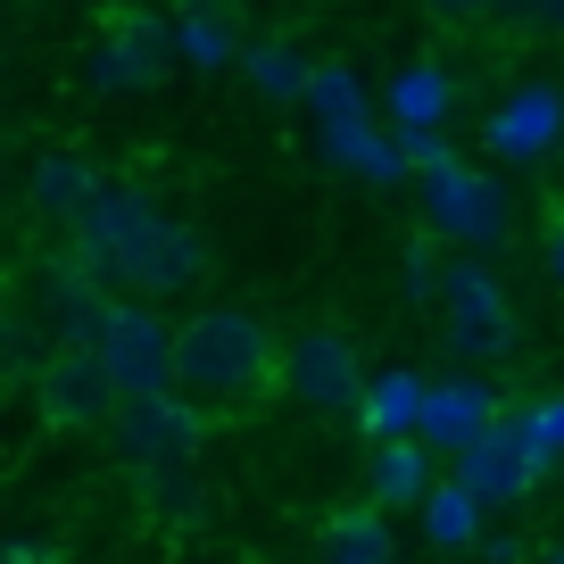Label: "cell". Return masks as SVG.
Returning <instances> with one entry per match:
<instances>
[{
    "label": "cell",
    "mask_w": 564,
    "mask_h": 564,
    "mask_svg": "<svg viewBox=\"0 0 564 564\" xmlns=\"http://www.w3.org/2000/svg\"><path fill=\"white\" fill-rule=\"evenodd\" d=\"M75 258L108 282V291H141V300H166V291H192L208 274V241L192 225L159 208V199H141L133 183H108L91 199V216L75 225Z\"/></svg>",
    "instance_id": "1"
},
{
    "label": "cell",
    "mask_w": 564,
    "mask_h": 564,
    "mask_svg": "<svg viewBox=\"0 0 564 564\" xmlns=\"http://www.w3.org/2000/svg\"><path fill=\"white\" fill-rule=\"evenodd\" d=\"M282 382V340L249 307H199L175 324V390L192 406H241Z\"/></svg>",
    "instance_id": "2"
},
{
    "label": "cell",
    "mask_w": 564,
    "mask_h": 564,
    "mask_svg": "<svg viewBox=\"0 0 564 564\" xmlns=\"http://www.w3.org/2000/svg\"><path fill=\"white\" fill-rule=\"evenodd\" d=\"M441 340L448 357H465V373L481 366H507L514 357V300L507 282L474 258H448V282H441Z\"/></svg>",
    "instance_id": "3"
},
{
    "label": "cell",
    "mask_w": 564,
    "mask_h": 564,
    "mask_svg": "<svg viewBox=\"0 0 564 564\" xmlns=\"http://www.w3.org/2000/svg\"><path fill=\"white\" fill-rule=\"evenodd\" d=\"M34 406H42V423H51L58 441H75V432H117L124 390H117V373L100 366V349H42Z\"/></svg>",
    "instance_id": "4"
},
{
    "label": "cell",
    "mask_w": 564,
    "mask_h": 564,
    "mask_svg": "<svg viewBox=\"0 0 564 564\" xmlns=\"http://www.w3.org/2000/svg\"><path fill=\"white\" fill-rule=\"evenodd\" d=\"M100 366L117 373L124 406L166 399V390H175V324H166L150 300H117L108 324H100Z\"/></svg>",
    "instance_id": "5"
},
{
    "label": "cell",
    "mask_w": 564,
    "mask_h": 564,
    "mask_svg": "<svg viewBox=\"0 0 564 564\" xmlns=\"http://www.w3.org/2000/svg\"><path fill=\"white\" fill-rule=\"evenodd\" d=\"M423 175V216H432V232L457 249H490L498 232H507V199H498V183L481 175V166H465L457 150H441L432 166H415Z\"/></svg>",
    "instance_id": "6"
},
{
    "label": "cell",
    "mask_w": 564,
    "mask_h": 564,
    "mask_svg": "<svg viewBox=\"0 0 564 564\" xmlns=\"http://www.w3.org/2000/svg\"><path fill=\"white\" fill-rule=\"evenodd\" d=\"M175 58H183L175 18L124 9V18H108V34L91 42V58H84V84H91V91H159Z\"/></svg>",
    "instance_id": "7"
},
{
    "label": "cell",
    "mask_w": 564,
    "mask_h": 564,
    "mask_svg": "<svg viewBox=\"0 0 564 564\" xmlns=\"http://www.w3.org/2000/svg\"><path fill=\"white\" fill-rule=\"evenodd\" d=\"M307 100H316L324 150H333L340 166H357L366 183H399L406 175V150L373 133V117H366V100H357V75L349 67H316V91H307Z\"/></svg>",
    "instance_id": "8"
},
{
    "label": "cell",
    "mask_w": 564,
    "mask_h": 564,
    "mask_svg": "<svg viewBox=\"0 0 564 564\" xmlns=\"http://www.w3.org/2000/svg\"><path fill=\"white\" fill-rule=\"evenodd\" d=\"M108 441H117V457L133 465L141 481H150V474H175V465H192V457H199V441H208V423H199V406L183 399V390H166V399L124 406Z\"/></svg>",
    "instance_id": "9"
},
{
    "label": "cell",
    "mask_w": 564,
    "mask_h": 564,
    "mask_svg": "<svg viewBox=\"0 0 564 564\" xmlns=\"http://www.w3.org/2000/svg\"><path fill=\"white\" fill-rule=\"evenodd\" d=\"M282 390L300 406H316V415H357L366 390H373V373L357 366V349L340 333H300L282 349Z\"/></svg>",
    "instance_id": "10"
},
{
    "label": "cell",
    "mask_w": 564,
    "mask_h": 564,
    "mask_svg": "<svg viewBox=\"0 0 564 564\" xmlns=\"http://www.w3.org/2000/svg\"><path fill=\"white\" fill-rule=\"evenodd\" d=\"M498 423H507L498 390L481 382V373H448V382H432V406H423V448L465 465V457H474V448L498 432Z\"/></svg>",
    "instance_id": "11"
},
{
    "label": "cell",
    "mask_w": 564,
    "mask_h": 564,
    "mask_svg": "<svg viewBox=\"0 0 564 564\" xmlns=\"http://www.w3.org/2000/svg\"><path fill=\"white\" fill-rule=\"evenodd\" d=\"M457 481L481 498V507H514V498L540 490V448H531V415L523 406H507V423L457 465Z\"/></svg>",
    "instance_id": "12"
},
{
    "label": "cell",
    "mask_w": 564,
    "mask_h": 564,
    "mask_svg": "<svg viewBox=\"0 0 564 564\" xmlns=\"http://www.w3.org/2000/svg\"><path fill=\"white\" fill-rule=\"evenodd\" d=\"M490 159H547L564 141V84H514L481 124Z\"/></svg>",
    "instance_id": "13"
},
{
    "label": "cell",
    "mask_w": 564,
    "mask_h": 564,
    "mask_svg": "<svg viewBox=\"0 0 564 564\" xmlns=\"http://www.w3.org/2000/svg\"><path fill=\"white\" fill-rule=\"evenodd\" d=\"M108 183L91 175V159L84 150H42L34 159V175H25V208H34V225H58L75 241V225L91 216V199H100Z\"/></svg>",
    "instance_id": "14"
},
{
    "label": "cell",
    "mask_w": 564,
    "mask_h": 564,
    "mask_svg": "<svg viewBox=\"0 0 564 564\" xmlns=\"http://www.w3.org/2000/svg\"><path fill=\"white\" fill-rule=\"evenodd\" d=\"M316 556L324 564H399V531H390V514L373 507H333L316 531Z\"/></svg>",
    "instance_id": "15"
},
{
    "label": "cell",
    "mask_w": 564,
    "mask_h": 564,
    "mask_svg": "<svg viewBox=\"0 0 564 564\" xmlns=\"http://www.w3.org/2000/svg\"><path fill=\"white\" fill-rule=\"evenodd\" d=\"M432 490H441V474H432V448L423 441H382L366 465V498L373 507H432Z\"/></svg>",
    "instance_id": "16"
},
{
    "label": "cell",
    "mask_w": 564,
    "mask_h": 564,
    "mask_svg": "<svg viewBox=\"0 0 564 564\" xmlns=\"http://www.w3.org/2000/svg\"><path fill=\"white\" fill-rule=\"evenodd\" d=\"M423 406H432V382L423 373H406V366H390V373H373V390H366V432H373V448L382 441H423Z\"/></svg>",
    "instance_id": "17"
},
{
    "label": "cell",
    "mask_w": 564,
    "mask_h": 564,
    "mask_svg": "<svg viewBox=\"0 0 564 564\" xmlns=\"http://www.w3.org/2000/svg\"><path fill=\"white\" fill-rule=\"evenodd\" d=\"M390 124H399V141H423V133H441V117H448V100H457V91H448V67H432V58H423V67H399L390 75Z\"/></svg>",
    "instance_id": "18"
},
{
    "label": "cell",
    "mask_w": 564,
    "mask_h": 564,
    "mask_svg": "<svg viewBox=\"0 0 564 564\" xmlns=\"http://www.w3.org/2000/svg\"><path fill=\"white\" fill-rule=\"evenodd\" d=\"M175 42H183L192 67H232V58H249V42H241V25H232L225 0H183L175 9Z\"/></svg>",
    "instance_id": "19"
},
{
    "label": "cell",
    "mask_w": 564,
    "mask_h": 564,
    "mask_svg": "<svg viewBox=\"0 0 564 564\" xmlns=\"http://www.w3.org/2000/svg\"><path fill=\"white\" fill-rule=\"evenodd\" d=\"M423 531H432V547H448V556H465V547L481 540V498L465 490L457 474L432 490V507H423Z\"/></svg>",
    "instance_id": "20"
},
{
    "label": "cell",
    "mask_w": 564,
    "mask_h": 564,
    "mask_svg": "<svg viewBox=\"0 0 564 564\" xmlns=\"http://www.w3.org/2000/svg\"><path fill=\"white\" fill-rule=\"evenodd\" d=\"M241 67H249V84H258L265 100H307V91H316V67H307L291 42H249Z\"/></svg>",
    "instance_id": "21"
},
{
    "label": "cell",
    "mask_w": 564,
    "mask_h": 564,
    "mask_svg": "<svg viewBox=\"0 0 564 564\" xmlns=\"http://www.w3.org/2000/svg\"><path fill=\"white\" fill-rule=\"evenodd\" d=\"M150 507H159L166 523H208V481H199L192 465H175V474H150Z\"/></svg>",
    "instance_id": "22"
},
{
    "label": "cell",
    "mask_w": 564,
    "mask_h": 564,
    "mask_svg": "<svg viewBox=\"0 0 564 564\" xmlns=\"http://www.w3.org/2000/svg\"><path fill=\"white\" fill-rule=\"evenodd\" d=\"M523 415H531V448H540V481L564 474V390L556 399H531Z\"/></svg>",
    "instance_id": "23"
},
{
    "label": "cell",
    "mask_w": 564,
    "mask_h": 564,
    "mask_svg": "<svg viewBox=\"0 0 564 564\" xmlns=\"http://www.w3.org/2000/svg\"><path fill=\"white\" fill-rule=\"evenodd\" d=\"M531 0H423L432 25H490V18H523Z\"/></svg>",
    "instance_id": "24"
},
{
    "label": "cell",
    "mask_w": 564,
    "mask_h": 564,
    "mask_svg": "<svg viewBox=\"0 0 564 564\" xmlns=\"http://www.w3.org/2000/svg\"><path fill=\"white\" fill-rule=\"evenodd\" d=\"M540 265H547V282L564 291V208H547V241H540Z\"/></svg>",
    "instance_id": "25"
},
{
    "label": "cell",
    "mask_w": 564,
    "mask_h": 564,
    "mask_svg": "<svg viewBox=\"0 0 564 564\" xmlns=\"http://www.w3.org/2000/svg\"><path fill=\"white\" fill-rule=\"evenodd\" d=\"M523 25H531L540 42H564V0H531V9H523Z\"/></svg>",
    "instance_id": "26"
},
{
    "label": "cell",
    "mask_w": 564,
    "mask_h": 564,
    "mask_svg": "<svg viewBox=\"0 0 564 564\" xmlns=\"http://www.w3.org/2000/svg\"><path fill=\"white\" fill-rule=\"evenodd\" d=\"M42 556H51V547H34V540H25V547H9V564H42Z\"/></svg>",
    "instance_id": "27"
},
{
    "label": "cell",
    "mask_w": 564,
    "mask_h": 564,
    "mask_svg": "<svg viewBox=\"0 0 564 564\" xmlns=\"http://www.w3.org/2000/svg\"><path fill=\"white\" fill-rule=\"evenodd\" d=\"M540 564H564V540H556V547H547V556H540Z\"/></svg>",
    "instance_id": "28"
},
{
    "label": "cell",
    "mask_w": 564,
    "mask_h": 564,
    "mask_svg": "<svg viewBox=\"0 0 564 564\" xmlns=\"http://www.w3.org/2000/svg\"><path fill=\"white\" fill-rule=\"evenodd\" d=\"M547 208H564V175H556V199H547Z\"/></svg>",
    "instance_id": "29"
}]
</instances>
